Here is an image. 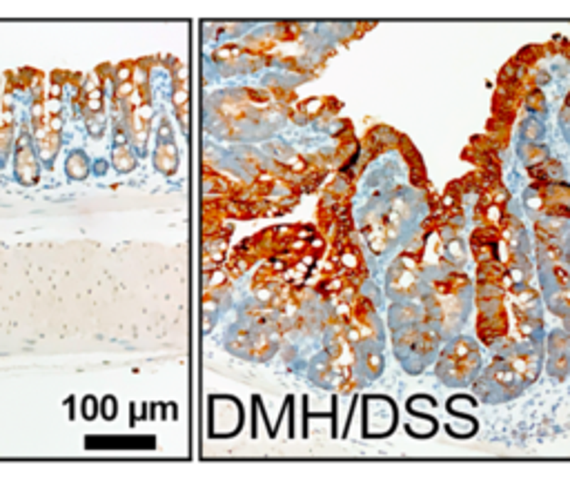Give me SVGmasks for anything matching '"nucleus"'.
I'll return each instance as SVG.
<instances>
[{"instance_id":"21","label":"nucleus","mask_w":570,"mask_h":481,"mask_svg":"<svg viewBox=\"0 0 570 481\" xmlns=\"http://www.w3.org/2000/svg\"><path fill=\"white\" fill-rule=\"evenodd\" d=\"M178 112V121H181V127L183 129H188V123H190V105H185V107H181V109H176Z\"/></svg>"},{"instance_id":"17","label":"nucleus","mask_w":570,"mask_h":481,"mask_svg":"<svg viewBox=\"0 0 570 481\" xmlns=\"http://www.w3.org/2000/svg\"><path fill=\"white\" fill-rule=\"evenodd\" d=\"M131 82H134V85H136V87H145V82H147V70L143 67V65H134Z\"/></svg>"},{"instance_id":"9","label":"nucleus","mask_w":570,"mask_h":481,"mask_svg":"<svg viewBox=\"0 0 570 481\" xmlns=\"http://www.w3.org/2000/svg\"><path fill=\"white\" fill-rule=\"evenodd\" d=\"M517 154L528 168H539L542 163L548 161V149L539 143H519Z\"/></svg>"},{"instance_id":"1","label":"nucleus","mask_w":570,"mask_h":481,"mask_svg":"<svg viewBox=\"0 0 570 481\" xmlns=\"http://www.w3.org/2000/svg\"><path fill=\"white\" fill-rule=\"evenodd\" d=\"M481 372V347L473 337L457 335L448 339L446 347L441 350L434 374L446 386L461 388L473 386V381Z\"/></svg>"},{"instance_id":"15","label":"nucleus","mask_w":570,"mask_h":481,"mask_svg":"<svg viewBox=\"0 0 570 481\" xmlns=\"http://www.w3.org/2000/svg\"><path fill=\"white\" fill-rule=\"evenodd\" d=\"M227 274H230V272H225V270H221V268L212 270V272H210V279H208V288L214 290V288L223 286L225 281H227Z\"/></svg>"},{"instance_id":"5","label":"nucleus","mask_w":570,"mask_h":481,"mask_svg":"<svg viewBox=\"0 0 570 481\" xmlns=\"http://www.w3.org/2000/svg\"><path fill=\"white\" fill-rule=\"evenodd\" d=\"M546 370L557 381L570 374V337L564 328L552 330L546 337Z\"/></svg>"},{"instance_id":"18","label":"nucleus","mask_w":570,"mask_h":481,"mask_svg":"<svg viewBox=\"0 0 570 481\" xmlns=\"http://www.w3.org/2000/svg\"><path fill=\"white\" fill-rule=\"evenodd\" d=\"M321 107H323L321 98H314V101H306L303 105H301V112H303L306 116H316L318 112H321Z\"/></svg>"},{"instance_id":"20","label":"nucleus","mask_w":570,"mask_h":481,"mask_svg":"<svg viewBox=\"0 0 570 481\" xmlns=\"http://www.w3.org/2000/svg\"><path fill=\"white\" fill-rule=\"evenodd\" d=\"M561 261L566 265V270L570 272V232L566 234V239L561 241Z\"/></svg>"},{"instance_id":"24","label":"nucleus","mask_w":570,"mask_h":481,"mask_svg":"<svg viewBox=\"0 0 570 481\" xmlns=\"http://www.w3.org/2000/svg\"><path fill=\"white\" fill-rule=\"evenodd\" d=\"M11 76H14V78H18V76H23V72H14ZM14 85H18V87H25V85H27V82H25V80H9V87H14Z\"/></svg>"},{"instance_id":"6","label":"nucleus","mask_w":570,"mask_h":481,"mask_svg":"<svg viewBox=\"0 0 570 481\" xmlns=\"http://www.w3.org/2000/svg\"><path fill=\"white\" fill-rule=\"evenodd\" d=\"M355 366L363 379H377L383 372V355L381 343H365L357 350Z\"/></svg>"},{"instance_id":"22","label":"nucleus","mask_w":570,"mask_h":481,"mask_svg":"<svg viewBox=\"0 0 570 481\" xmlns=\"http://www.w3.org/2000/svg\"><path fill=\"white\" fill-rule=\"evenodd\" d=\"M49 129H52L54 134H58V131L63 129V119H60V116H52V119H49Z\"/></svg>"},{"instance_id":"12","label":"nucleus","mask_w":570,"mask_h":481,"mask_svg":"<svg viewBox=\"0 0 570 481\" xmlns=\"http://www.w3.org/2000/svg\"><path fill=\"white\" fill-rule=\"evenodd\" d=\"M87 158L85 154H80V152H72L70 158H67V174H70L72 178H85L87 176Z\"/></svg>"},{"instance_id":"3","label":"nucleus","mask_w":570,"mask_h":481,"mask_svg":"<svg viewBox=\"0 0 570 481\" xmlns=\"http://www.w3.org/2000/svg\"><path fill=\"white\" fill-rule=\"evenodd\" d=\"M526 381L506 359L495 357L473 381V390L483 404H506L517 399L526 390Z\"/></svg>"},{"instance_id":"8","label":"nucleus","mask_w":570,"mask_h":481,"mask_svg":"<svg viewBox=\"0 0 570 481\" xmlns=\"http://www.w3.org/2000/svg\"><path fill=\"white\" fill-rule=\"evenodd\" d=\"M154 163H156V168H158L161 172H165V174L176 172L178 156H176V147H174L172 141H158Z\"/></svg>"},{"instance_id":"19","label":"nucleus","mask_w":570,"mask_h":481,"mask_svg":"<svg viewBox=\"0 0 570 481\" xmlns=\"http://www.w3.org/2000/svg\"><path fill=\"white\" fill-rule=\"evenodd\" d=\"M60 98H49V101H45V114H47V119H52V116H60Z\"/></svg>"},{"instance_id":"14","label":"nucleus","mask_w":570,"mask_h":481,"mask_svg":"<svg viewBox=\"0 0 570 481\" xmlns=\"http://www.w3.org/2000/svg\"><path fill=\"white\" fill-rule=\"evenodd\" d=\"M172 101H174V107L181 109L185 107L188 101H190V94H188V85H174V94H172Z\"/></svg>"},{"instance_id":"25","label":"nucleus","mask_w":570,"mask_h":481,"mask_svg":"<svg viewBox=\"0 0 570 481\" xmlns=\"http://www.w3.org/2000/svg\"><path fill=\"white\" fill-rule=\"evenodd\" d=\"M96 172L98 174H105V161H98L96 163Z\"/></svg>"},{"instance_id":"26","label":"nucleus","mask_w":570,"mask_h":481,"mask_svg":"<svg viewBox=\"0 0 570 481\" xmlns=\"http://www.w3.org/2000/svg\"><path fill=\"white\" fill-rule=\"evenodd\" d=\"M564 330H566L568 337H570V317H568V319H564Z\"/></svg>"},{"instance_id":"10","label":"nucleus","mask_w":570,"mask_h":481,"mask_svg":"<svg viewBox=\"0 0 570 481\" xmlns=\"http://www.w3.org/2000/svg\"><path fill=\"white\" fill-rule=\"evenodd\" d=\"M542 139H544V123L530 116L519 127V143H539Z\"/></svg>"},{"instance_id":"13","label":"nucleus","mask_w":570,"mask_h":481,"mask_svg":"<svg viewBox=\"0 0 570 481\" xmlns=\"http://www.w3.org/2000/svg\"><path fill=\"white\" fill-rule=\"evenodd\" d=\"M87 127L92 131V136H103V129H105V116L103 114H92L87 119Z\"/></svg>"},{"instance_id":"11","label":"nucleus","mask_w":570,"mask_h":481,"mask_svg":"<svg viewBox=\"0 0 570 481\" xmlns=\"http://www.w3.org/2000/svg\"><path fill=\"white\" fill-rule=\"evenodd\" d=\"M114 163L119 172H129L136 168V158L127 149V145H114Z\"/></svg>"},{"instance_id":"2","label":"nucleus","mask_w":570,"mask_h":481,"mask_svg":"<svg viewBox=\"0 0 570 481\" xmlns=\"http://www.w3.org/2000/svg\"><path fill=\"white\" fill-rule=\"evenodd\" d=\"M439 341H441V335L426 321L392 330V343H394L397 359L401 361L404 370L410 374H421L426 366H430L439 352Z\"/></svg>"},{"instance_id":"7","label":"nucleus","mask_w":570,"mask_h":481,"mask_svg":"<svg viewBox=\"0 0 570 481\" xmlns=\"http://www.w3.org/2000/svg\"><path fill=\"white\" fill-rule=\"evenodd\" d=\"M424 308L416 306L414 301H397L390 308V328L399 330V328H408V325H416L424 323Z\"/></svg>"},{"instance_id":"16","label":"nucleus","mask_w":570,"mask_h":481,"mask_svg":"<svg viewBox=\"0 0 570 481\" xmlns=\"http://www.w3.org/2000/svg\"><path fill=\"white\" fill-rule=\"evenodd\" d=\"M131 74H134V65H121V67L114 72V78L121 85V82H129L131 80Z\"/></svg>"},{"instance_id":"4","label":"nucleus","mask_w":570,"mask_h":481,"mask_svg":"<svg viewBox=\"0 0 570 481\" xmlns=\"http://www.w3.org/2000/svg\"><path fill=\"white\" fill-rule=\"evenodd\" d=\"M430 290L428 279L421 276L414 261H408V256H401L388 272V294L394 296L397 301H412V298H421L424 292Z\"/></svg>"},{"instance_id":"23","label":"nucleus","mask_w":570,"mask_h":481,"mask_svg":"<svg viewBox=\"0 0 570 481\" xmlns=\"http://www.w3.org/2000/svg\"><path fill=\"white\" fill-rule=\"evenodd\" d=\"M63 96V85L60 82H54L52 90H49V98H60Z\"/></svg>"}]
</instances>
